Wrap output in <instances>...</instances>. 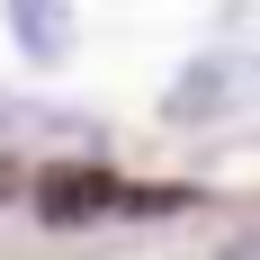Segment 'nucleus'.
I'll list each match as a JSON object with an SVG mask.
<instances>
[{
  "instance_id": "nucleus-2",
  "label": "nucleus",
  "mask_w": 260,
  "mask_h": 260,
  "mask_svg": "<svg viewBox=\"0 0 260 260\" xmlns=\"http://www.w3.org/2000/svg\"><path fill=\"white\" fill-rule=\"evenodd\" d=\"M117 207H171V198H135V188H117L99 171V153H63L36 171V215H45L54 234H72V224H99V215Z\"/></svg>"
},
{
  "instance_id": "nucleus-1",
  "label": "nucleus",
  "mask_w": 260,
  "mask_h": 260,
  "mask_svg": "<svg viewBox=\"0 0 260 260\" xmlns=\"http://www.w3.org/2000/svg\"><path fill=\"white\" fill-rule=\"evenodd\" d=\"M251 108H260V45H215L161 90L171 126H215V117H251Z\"/></svg>"
},
{
  "instance_id": "nucleus-5",
  "label": "nucleus",
  "mask_w": 260,
  "mask_h": 260,
  "mask_svg": "<svg viewBox=\"0 0 260 260\" xmlns=\"http://www.w3.org/2000/svg\"><path fill=\"white\" fill-rule=\"evenodd\" d=\"M215 260H260V234H242V242H224Z\"/></svg>"
},
{
  "instance_id": "nucleus-3",
  "label": "nucleus",
  "mask_w": 260,
  "mask_h": 260,
  "mask_svg": "<svg viewBox=\"0 0 260 260\" xmlns=\"http://www.w3.org/2000/svg\"><path fill=\"white\" fill-rule=\"evenodd\" d=\"M0 144H54V161L63 153H99L108 135L81 117V108H45V99H0Z\"/></svg>"
},
{
  "instance_id": "nucleus-4",
  "label": "nucleus",
  "mask_w": 260,
  "mask_h": 260,
  "mask_svg": "<svg viewBox=\"0 0 260 260\" xmlns=\"http://www.w3.org/2000/svg\"><path fill=\"white\" fill-rule=\"evenodd\" d=\"M9 36L27 63H63L72 54V0H9Z\"/></svg>"
}]
</instances>
